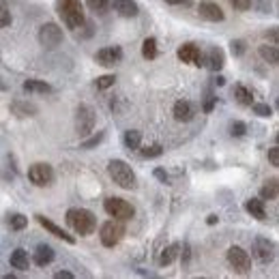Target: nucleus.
Segmentation results:
<instances>
[{
    "mask_svg": "<svg viewBox=\"0 0 279 279\" xmlns=\"http://www.w3.org/2000/svg\"><path fill=\"white\" fill-rule=\"evenodd\" d=\"M54 277H56V279H73V275H71L69 271H58Z\"/></svg>",
    "mask_w": 279,
    "mask_h": 279,
    "instance_id": "nucleus-42",
    "label": "nucleus"
},
{
    "mask_svg": "<svg viewBox=\"0 0 279 279\" xmlns=\"http://www.w3.org/2000/svg\"><path fill=\"white\" fill-rule=\"evenodd\" d=\"M206 223H209V226H215V223H217V215H209V219H206Z\"/></svg>",
    "mask_w": 279,
    "mask_h": 279,
    "instance_id": "nucleus-43",
    "label": "nucleus"
},
{
    "mask_svg": "<svg viewBox=\"0 0 279 279\" xmlns=\"http://www.w3.org/2000/svg\"><path fill=\"white\" fill-rule=\"evenodd\" d=\"M215 105V97L213 95H206V103H204V112H211Z\"/></svg>",
    "mask_w": 279,
    "mask_h": 279,
    "instance_id": "nucleus-41",
    "label": "nucleus"
},
{
    "mask_svg": "<svg viewBox=\"0 0 279 279\" xmlns=\"http://www.w3.org/2000/svg\"><path fill=\"white\" fill-rule=\"evenodd\" d=\"M114 82H116V77H114V75H101V77H97V88L105 91V88L114 86Z\"/></svg>",
    "mask_w": 279,
    "mask_h": 279,
    "instance_id": "nucleus-34",
    "label": "nucleus"
},
{
    "mask_svg": "<svg viewBox=\"0 0 279 279\" xmlns=\"http://www.w3.org/2000/svg\"><path fill=\"white\" fill-rule=\"evenodd\" d=\"M0 91H7V84L3 82V79H0Z\"/></svg>",
    "mask_w": 279,
    "mask_h": 279,
    "instance_id": "nucleus-47",
    "label": "nucleus"
},
{
    "mask_svg": "<svg viewBox=\"0 0 279 279\" xmlns=\"http://www.w3.org/2000/svg\"><path fill=\"white\" fill-rule=\"evenodd\" d=\"M268 161H271L273 168H279V148L273 146L271 150H268Z\"/></svg>",
    "mask_w": 279,
    "mask_h": 279,
    "instance_id": "nucleus-37",
    "label": "nucleus"
},
{
    "mask_svg": "<svg viewBox=\"0 0 279 279\" xmlns=\"http://www.w3.org/2000/svg\"><path fill=\"white\" fill-rule=\"evenodd\" d=\"M11 112L15 116H34L37 114V107H34L32 103H20V101H15L11 105Z\"/></svg>",
    "mask_w": 279,
    "mask_h": 279,
    "instance_id": "nucleus-27",
    "label": "nucleus"
},
{
    "mask_svg": "<svg viewBox=\"0 0 279 279\" xmlns=\"http://www.w3.org/2000/svg\"><path fill=\"white\" fill-rule=\"evenodd\" d=\"M161 152H164V148L159 146V144H155V146H148V148H142V157L146 159H152V157H159Z\"/></svg>",
    "mask_w": 279,
    "mask_h": 279,
    "instance_id": "nucleus-35",
    "label": "nucleus"
},
{
    "mask_svg": "<svg viewBox=\"0 0 279 279\" xmlns=\"http://www.w3.org/2000/svg\"><path fill=\"white\" fill-rule=\"evenodd\" d=\"M271 41L277 46V28H273V30H271Z\"/></svg>",
    "mask_w": 279,
    "mask_h": 279,
    "instance_id": "nucleus-44",
    "label": "nucleus"
},
{
    "mask_svg": "<svg viewBox=\"0 0 279 279\" xmlns=\"http://www.w3.org/2000/svg\"><path fill=\"white\" fill-rule=\"evenodd\" d=\"M197 11H200V17H204V20H209V22H221L223 20L221 7L217 3H211V0H204V3H200Z\"/></svg>",
    "mask_w": 279,
    "mask_h": 279,
    "instance_id": "nucleus-13",
    "label": "nucleus"
},
{
    "mask_svg": "<svg viewBox=\"0 0 279 279\" xmlns=\"http://www.w3.org/2000/svg\"><path fill=\"white\" fill-rule=\"evenodd\" d=\"M245 209H247V213H251V217H256V219H264L266 217V209H264L262 197H251V200H247Z\"/></svg>",
    "mask_w": 279,
    "mask_h": 279,
    "instance_id": "nucleus-18",
    "label": "nucleus"
},
{
    "mask_svg": "<svg viewBox=\"0 0 279 279\" xmlns=\"http://www.w3.org/2000/svg\"><path fill=\"white\" fill-rule=\"evenodd\" d=\"M232 7L238 9V11H247L251 7V0H232Z\"/></svg>",
    "mask_w": 279,
    "mask_h": 279,
    "instance_id": "nucleus-39",
    "label": "nucleus"
},
{
    "mask_svg": "<svg viewBox=\"0 0 279 279\" xmlns=\"http://www.w3.org/2000/svg\"><path fill=\"white\" fill-rule=\"evenodd\" d=\"M114 11L123 17H136L140 13V7L136 0H112Z\"/></svg>",
    "mask_w": 279,
    "mask_h": 279,
    "instance_id": "nucleus-16",
    "label": "nucleus"
},
{
    "mask_svg": "<svg viewBox=\"0 0 279 279\" xmlns=\"http://www.w3.org/2000/svg\"><path fill=\"white\" fill-rule=\"evenodd\" d=\"M24 91H26V93L48 95V93H52V86H50L48 82H41V79H26V82H24Z\"/></svg>",
    "mask_w": 279,
    "mask_h": 279,
    "instance_id": "nucleus-21",
    "label": "nucleus"
},
{
    "mask_svg": "<svg viewBox=\"0 0 279 279\" xmlns=\"http://www.w3.org/2000/svg\"><path fill=\"white\" fill-rule=\"evenodd\" d=\"M155 176L159 178L161 183H170V176H168V172H166L164 168H157V170H155Z\"/></svg>",
    "mask_w": 279,
    "mask_h": 279,
    "instance_id": "nucleus-40",
    "label": "nucleus"
},
{
    "mask_svg": "<svg viewBox=\"0 0 279 279\" xmlns=\"http://www.w3.org/2000/svg\"><path fill=\"white\" fill-rule=\"evenodd\" d=\"M95 58H97L99 65H103V67H114V65H118V62L123 60V50H121L118 46L103 48V50L97 52Z\"/></svg>",
    "mask_w": 279,
    "mask_h": 279,
    "instance_id": "nucleus-11",
    "label": "nucleus"
},
{
    "mask_svg": "<svg viewBox=\"0 0 279 279\" xmlns=\"http://www.w3.org/2000/svg\"><path fill=\"white\" fill-rule=\"evenodd\" d=\"M234 97H236V101L241 105H251V103H254V93H251L247 86H243V84H238L236 88H234Z\"/></svg>",
    "mask_w": 279,
    "mask_h": 279,
    "instance_id": "nucleus-24",
    "label": "nucleus"
},
{
    "mask_svg": "<svg viewBox=\"0 0 279 279\" xmlns=\"http://www.w3.org/2000/svg\"><path fill=\"white\" fill-rule=\"evenodd\" d=\"M142 56L148 58V60H152V58L157 56V39L155 37L144 39V43H142Z\"/></svg>",
    "mask_w": 279,
    "mask_h": 279,
    "instance_id": "nucleus-28",
    "label": "nucleus"
},
{
    "mask_svg": "<svg viewBox=\"0 0 279 279\" xmlns=\"http://www.w3.org/2000/svg\"><path fill=\"white\" fill-rule=\"evenodd\" d=\"M103 209L110 217L118 219V221H127L136 215V209H133L127 200H123V197H107L103 202Z\"/></svg>",
    "mask_w": 279,
    "mask_h": 279,
    "instance_id": "nucleus-4",
    "label": "nucleus"
},
{
    "mask_svg": "<svg viewBox=\"0 0 279 279\" xmlns=\"http://www.w3.org/2000/svg\"><path fill=\"white\" fill-rule=\"evenodd\" d=\"M103 140V131H99V133H95V136H91L88 140H84L82 144H79V148H84V150H91V148H95L99 142Z\"/></svg>",
    "mask_w": 279,
    "mask_h": 279,
    "instance_id": "nucleus-30",
    "label": "nucleus"
},
{
    "mask_svg": "<svg viewBox=\"0 0 279 279\" xmlns=\"http://www.w3.org/2000/svg\"><path fill=\"white\" fill-rule=\"evenodd\" d=\"M215 82H217V84H219V86H223V82H226V79H223V77H221V75H217V79H215Z\"/></svg>",
    "mask_w": 279,
    "mask_h": 279,
    "instance_id": "nucleus-46",
    "label": "nucleus"
},
{
    "mask_svg": "<svg viewBox=\"0 0 279 279\" xmlns=\"http://www.w3.org/2000/svg\"><path fill=\"white\" fill-rule=\"evenodd\" d=\"M226 258H228L230 266H232L236 273L245 275V273H249V271H251V258H249V254H247V251L243 249V247H238V245H232V247L228 249Z\"/></svg>",
    "mask_w": 279,
    "mask_h": 279,
    "instance_id": "nucleus-6",
    "label": "nucleus"
},
{
    "mask_svg": "<svg viewBox=\"0 0 279 279\" xmlns=\"http://www.w3.org/2000/svg\"><path fill=\"white\" fill-rule=\"evenodd\" d=\"M277 178H271V181H266V185L260 189V197H262V200H277Z\"/></svg>",
    "mask_w": 279,
    "mask_h": 279,
    "instance_id": "nucleus-26",
    "label": "nucleus"
},
{
    "mask_svg": "<svg viewBox=\"0 0 279 279\" xmlns=\"http://www.w3.org/2000/svg\"><path fill=\"white\" fill-rule=\"evenodd\" d=\"M28 178H30L32 185L48 187V185H52V181H54V170H52L50 164H32V166L28 168Z\"/></svg>",
    "mask_w": 279,
    "mask_h": 279,
    "instance_id": "nucleus-9",
    "label": "nucleus"
},
{
    "mask_svg": "<svg viewBox=\"0 0 279 279\" xmlns=\"http://www.w3.org/2000/svg\"><path fill=\"white\" fill-rule=\"evenodd\" d=\"M54 260V249L50 245H39L34 251V264L37 266H46Z\"/></svg>",
    "mask_w": 279,
    "mask_h": 279,
    "instance_id": "nucleus-19",
    "label": "nucleus"
},
{
    "mask_svg": "<svg viewBox=\"0 0 279 279\" xmlns=\"http://www.w3.org/2000/svg\"><path fill=\"white\" fill-rule=\"evenodd\" d=\"M37 221H39L41 226L46 228V230H48L50 234H54V236H56V238H62L65 243H69V245H73V243H75V238L71 236V234H67L65 230H62V228H58V226H56V223H54V221H50L48 217H43V215H37Z\"/></svg>",
    "mask_w": 279,
    "mask_h": 279,
    "instance_id": "nucleus-14",
    "label": "nucleus"
},
{
    "mask_svg": "<svg viewBox=\"0 0 279 279\" xmlns=\"http://www.w3.org/2000/svg\"><path fill=\"white\" fill-rule=\"evenodd\" d=\"M123 234H125V228L118 223V219H112V221H105L103 226H101V232H99V238H101V243L105 247H114V245H118L121 238H123Z\"/></svg>",
    "mask_w": 279,
    "mask_h": 279,
    "instance_id": "nucleus-8",
    "label": "nucleus"
},
{
    "mask_svg": "<svg viewBox=\"0 0 279 279\" xmlns=\"http://www.w3.org/2000/svg\"><path fill=\"white\" fill-rule=\"evenodd\" d=\"M230 46H232L234 56H243V52H245V43H243V41H232Z\"/></svg>",
    "mask_w": 279,
    "mask_h": 279,
    "instance_id": "nucleus-38",
    "label": "nucleus"
},
{
    "mask_svg": "<svg viewBox=\"0 0 279 279\" xmlns=\"http://www.w3.org/2000/svg\"><path fill=\"white\" fill-rule=\"evenodd\" d=\"M56 9H58V13L67 28L77 30L79 26L84 24V9H82L79 0H58Z\"/></svg>",
    "mask_w": 279,
    "mask_h": 279,
    "instance_id": "nucleus-2",
    "label": "nucleus"
},
{
    "mask_svg": "<svg viewBox=\"0 0 279 279\" xmlns=\"http://www.w3.org/2000/svg\"><path fill=\"white\" fill-rule=\"evenodd\" d=\"M7 26H11V11L0 5V28H7Z\"/></svg>",
    "mask_w": 279,
    "mask_h": 279,
    "instance_id": "nucleus-33",
    "label": "nucleus"
},
{
    "mask_svg": "<svg viewBox=\"0 0 279 279\" xmlns=\"http://www.w3.org/2000/svg\"><path fill=\"white\" fill-rule=\"evenodd\" d=\"M62 39H65V34H62V28L58 24H43L41 28H39V43L43 48H48V50H54V48H58Z\"/></svg>",
    "mask_w": 279,
    "mask_h": 279,
    "instance_id": "nucleus-5",
    "label": "nucleus"
},
{
    "mask_svg": "<svg viewBox=\"0 0 279 279\" xmlns=\"http://www.w3.org/2000/svg\"><path fill=\"white\" fill-rule=\"evenodd\" d=\"M123 142H125V146H127L129 150H138V148H140V144H142V133H140V131H136V129L125 131Z\"/></svg>",
    "mask_w": 279,
    "mask_h": 279,
    "instance_id": "nucleus-22",
    "label": "nucleus"
},
{
    "mask_svg": "<svg viewBox=\"0 0 279 279\" xmlns=\"http://www.w3.org/2000/svg\"><path fill=\"white\" fill-rule=\"evenodd\" d=\"M67 223L75 234H79V236H91L97 228L95 215L86 209H69L67 211Z\"/></svg>",
    "mask_w": 279,
    "mask_h": 279,
    "instance_id": "nucleus-1",
    "label": "nucleus"
},
{
    "mask_svg": "<svg viewBox=\"0 0 279 279\" xmlns=\"http://www.w3.org/2000/svg\"><path fill=\"white\" fill-rule=\"evenodd\" d=\"M75 129L79 136H91L93 129H95V112L91 105L82 103L77 107V114H75Z\"/></svg>",
    "mask_w": 279,
    "mask_h": 279,
    "instance_id": "nucleus-7",
    "label": "nucleus"
},
{
    "mask_svg": "<svg viewBox=\"0 0 279 279\" xmlns=\"http://www.w3.org/2000/svg\"><path fill=\"white\" fill-rule=\"evenodd\" d=\"M26 226H28V217H24V215H20V213L11 217V228L13 230H24Z\"/></svg>",
    "mask_w": 279,
    "mask_h": 279,
    "instance_id": "nucleus-32",
    "label": "nucleus"
},
{
    "mask_svg": "<svg viewBox=\"0 0 279 279\" xmlns=\"http://www.w3.org/2000/svg\"><path fill=\"white\" fill-rule=\"evenodd\" d=\"M178 249H181V245H178V243H172V245H168L164 251H161V258H159V262L164 264V266L172 264L174 260H176V256H178Z\"/></svg>",
    "mask_w": 279,
    "mask_h": 279,
    "instance_id": "nucleus-23",
    "label": "nucleus"
},
{
    "mask_svg": "<svg viewBox=\"0 0 279 279\" xmlns=\"http://www.w3.org/2000/svg\"><path fill=\"white\" fill-rule=\"evenodd\" d=\"M254 112H256L258 116H264V118H266V116L273 114V107L268 105V103H256V105H254Z\"/></svg>",
    "mask_w": 279,
    "mask_h": 279,
    "instance_id": "nucleus-36",
    "label": "nucleus"
},
{
    "mask_svg": "<svg viewBox=\"0 0 279 279\" xmlns=\"http://www.w3.org/2000/svg\"><path fill=\"white\" fill-rule=\"evenodd\" d=\"M168 5H183V3H187V0H166Z\"/></svg>",
    "mask_w": 279,
    "mask_h": 279,
    "instance_id": "nucleus-45",
    "label": "nucleus"
},
{
    "mask_svg": "<svg viewBox=\"0 0 279 279\" xmlns=\"http://www.w3.org/2000/svg\"><path fill=\"white\" fill-rule=\"evenodd\" d=\"M254 251H256V258L262 264H268V262H273L275 260V243L264 238V236H258L254 241Z\"/></svg>",
    "mask_w": 279,
    "mask_h": 279,
    "instance_id": "nucleus-10",
    "label": "nucleus"
},
{
    "mask_svg": "<svg viewBox=\"0 0 279 279\" xmlns=\"http://www.w3.org/2000/svg\"><path fill=\"white\" fill-rule=\"evenodd\" d=\"M178 58L187 62V65H195V67L202 65V54L195 43H185V46L178 48Z\"/></svg>",
    "mask_w": 279,
    "mask_h": 279,
    "instance_id": "nucleus-12",
    "label": "nucleus"
},
{
    "mask_svg": "<svg viewBox=\"0 0 279 279\" xmlns=\"http://www.w3.org/2000/svg\"><path fill=\"white\" fill-rule=\"evenodd\" d=\"M206 62H209V69L211 71H219L223 67V52L219 48H213L209 52V58H206Z\"/></svg>",
    "mask_w": 279,
    "mask_h": 279,
    "instance_id": "nucleus-25",
    "label": "nucleus"
},
{
    "mask_svg": "<svg viewBox=\"0 0 279 279\" xmlns=\"http://www.w3.org/2000/svg\"><path fill=\"white\" fill-rule=\"evenodd\" d=\"M107 174H110L112 181L123 187V189H136V174H133L131 166L123 159H112L107 164Z\"/></svg>",
    "mask_w": 279,
    "mask_h": 279,
    "instance_id": "nucleus-3",
    "label": "nucleus"
},
{
    "mask_svg": "<svg viewBox=\"0 0 279 279\" xmlns=\"http://www.w3.org/2000/svg\"><path fill=\"white\" fill-rule=\"evenodd\" d=\"M245 131H247V125L245 123H241V121L230 123V136L241 138V136H245Z\"/></svg>",
    "mask_w": 279,
    "mask_h": 279,
    "instance_id": "nucleus-31",
    "label": "nucleus"
},
{
    "mask_svg": "<svg viewBox=\"0 0 279 279\" xmlns=\"http://www.w3.org/2000/svg\"><path fill=\"white\" fill-rule=\"evenodd\" d=\"M86 5L95 13H105L112 7V0H86Z\"/></svg>",
    "mask_w": 279,
    "mask_h": 279,
    "instance_id": "nucleus-29",
    "label": "nucleus"
},
{
    "mask_svg": "<svg viewBox=\"0 0 279 279\" xmlns=\"http://www.w3.org/2000/svg\"><path fill=\"white\" fill-rule=\"evenodd\" d=\"M172 114H174V118H176V121L189 123V121H193V116H195V107H193V103L183 101V99H181V101H176V103H174Z\"/></svg>",
    "mask_w": 279,
    "mask_h": 279,
    "instance_id": "nucleus-15",
    "label": "nucleus"
},
{
    "mask_svg": "<svg viewBox=\"0 0 279 279\" xmlns=\"http://www.w3.org/2000/svg\"><path fill=\"white\" fill-rule=\"evenodd\" d=\"M9 262H11L13 268H17V271H28L30 268V258H28V251L26 249H15L11 258H9Z\"/></svg>",
    "mask_w": 279,
    "mask_h": 279,
    "instance_id": "nucleus-17",
    "label": "nucleus"
},
{
    "mask_svg": "<svg viewBox=\"0 0 279 279\" xmlns=\"http://www.w3.org/2000/svg\"><path fill=\"white\" fill-rule=\"evenodd\" d=\"M258 54L262 56L264 62H268V65H273V67L279 62V50H277L275 43H273V46H260Z\"/></svg>",
    "mask_w": 279,
    "mask_h": 279,
    "instance_id": "nucleus-20",
    "label": "nucleus"
}]
</instances>
